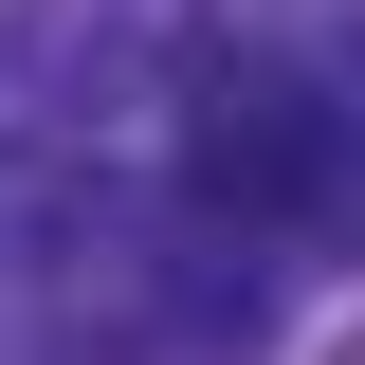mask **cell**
I'll list each match as a JSON object with an SVG mask.
<instances>
[{"instance_id":"6da1fadb","label":"cell","mask_w":365,"mask_h":365,"mask_svg":"<svg viewBox=\"0 0 365 365\" xmlns=\"http://www.w3.org/2000/svg\"><path fill=\"white\" fill-rule=\"evenodd\" d=\"M329 91L292 73V55H201L182 73V182L220 201V220H311L329 201Z\"/></svg>"}]
</instances>
